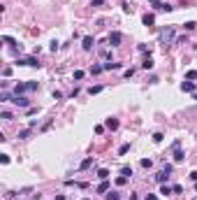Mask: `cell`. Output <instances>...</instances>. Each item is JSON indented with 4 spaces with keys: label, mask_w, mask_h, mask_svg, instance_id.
<instances>
[{
    "label": "cell",
    "mask_w": 197,
    "mask_h": 200,
    "mask_svg": "<svg viewBox=\"0 0 197 200\" xmlns=\"http://www.w3.org/2000/svg\"><path fill=\"white\" fill-rule=\"evenodd\" d=\"M181 91H186V93H195V84H193V81H183V84H181Z\"/></svg>",
    "instance_id": "obj_6"
},
{
    "label": "cell",
    "mask_w": 197,
    "mask_h": 200,
    "mask_svg": "<svg viewBox=\"0 0 197 200\" xmlns=\"http://www.w3.org/2000/svg\"><path fill=\"white\" fill-rule=\"evenodd\" d=\"M160 40H162V44L174 42V26H167V28H162V33H160Z\"/></svg>",
    "instance_id": "obj_1"
},
{
    "label": "cell",
    "mask_w": 197,
    "mask_h": 200,
    "mask_svg": "<svg viewBox=\"0 0 197 200\" xmlns=\"http://www.w3.org/2000/svg\"><path fill=\"white\" fill-rule=\"evenodd\" d=\"M58 47H61V42H56V40H53V42H51V51H58Z\"/></svg>",
    "instance_id": "obj_38"
},
{
    "label": "cell",
    "mask_w": 197,
    "mask_h": 200,
    "mask_svg": "<svg viewBox=\"0 0 197 200\" xmlns=\"http://www.w3.org/2000/svg\"><path fill=\"white\" fill-rule=\"evenodd\" d=\"M167 177H169V175H167L165 170H162V172H158V175H156V181H158V184H165V181H167Z\"/></svg>",
    "instance_id": "obj_14"
},
{
    "label": "cell",
    "mask_w": 197,
    "mask_h": 200,
    "mask_svg": "<svg viewBox=\"0 0 197 200\" xmlns=\"http://www.w3.org/2000/svg\"><path fill=\"white\" fill-rule=\"evenodd\" d=\"M81 47H83V49H86V51H91L93 47H95V40L91 37V35H86V37L81 40Z\"/></svg>",
    "instance_id": "obj_5"
},
{
    "label": "cell",
    "mask_w": 197,
    "mask_h": 200,
    "mask_svg": "<svg viewBox=\"0 0 197 200\" xmlns=\"http://www.w3.org/2000/svg\"><path fill=\"white\" fill-rule=\"evenodd\" d=\"M104 70H121V63H114V61H109V63H104Z\"/></svg>",
    "instance_id": "obj_15"
},
{
    "label": "cell",
    "mask_w": 197,
    "mask_h": 200,
    "mask_svg": "<svg viewBox=\"0 0 197 200\" xmlns=\"http://www.w3.org/2000/svg\"><path fill=\"white\" fill-rule=\"evenodd\" d=\"M125 181H128V177H125V175H121V177H116V186H123Z\"/></svg>",
    "instance_id": "obj_26"
},
{
    "label": "cell",
    "mask_w": 197,
    "mask_h": 200,
    "mask_svg": "<svg viewBox=\"0 0 197 200\" xmlns=\"http://www.w3.org/2000/svg\"><path fill=\"white\" fill-rule=\"evenodd\" d=\"M91 165H93V156H91V158H86V161H81V165H79V168H81V170H86V168H91Z\"/></svg>",
    "instance_id": "obj_19"
},
{
    "label": "cell",
    "mask_w": 197,
    "mask_h": 200,
    "mask_svg": "<svg viewBox=\"0 0 197 200\" xmlns=\"http://www.w3.org/2000/svg\"><path fill=\"white\" fill-rule=\"evenodd\" d=\"M128 151H130V144L125 142V144H121V149H118V156H125Z\"/></svg>",
    "instance_id": "obj_18"
},
{
    "label": "cell",
    "mask_w": 197,
    "mask_h": 200,
    "mask_svg": "<svg viewBox=\"0 0 197 200\" xmlns=\"http://www.w3.org/2000/svg\"><path fill=\"white\" fill-rule=\"evenodd\" d=\"M107 128H109V131H116V128H118V121L116 119H107Z\"/></svg>",
    "instance_id": "obj_16"
},
{
    "label": "cell",
    "mask_w": 197,
    "mask_h": 200,
    "mask_svg": "<svg viewBox=\"0 0 197 200\" xmlns=\"http://www.w3.org/2000/svg\"><path fill=\"white\" fill-rule=\"evenodd\" d=\"M74 79H77V81L83 79V70H77V72H74Z\"/></svg>",
    "instance_id": "obj_31"
},
{
    "label": "cell",
    "mask_w": 197,
    "mask_h": 200,
    "mask_svg": "<svg viewBox=\"0 0 197 200\" xmlns=\"http://www.w3.org/2000/svg\"><path fill=\"white\" fill-rule=\"evenodd\" d=\"M23 61H26V65H30V68H40L42 63L37 61V58H33V56H28V58H23Z\"/></svg>",
    "instance_id": "obj_8"
},
{
    "label": "cell",
    "mask_w": 197,
    "mask_h": 200,
    "mask_svg": "<svg viewBox=\"0 0 197 200\" xmlns=\"http://www.w3.org/2000/svg\"><path fill=\"white\" fill-rule=\"evenodd\" d=\"M104 198L107 200H118V193L116 191H109V193H104Z\"/></svg>",
    "instance_id": "obj_25"
},
{
    "label": "cell",
    "mask_w": 197,
    "mask_h": 200,
    "mask_svg": "<svg viewBox=\"0 0 197 200\" xmlns=\"http://www.w3.org/2000/svg\"><path fill=\"white\" fill-rule=\"evenodd\" d=\"M3 42H7L9 47H14V44H16V42H14V40H12V37H9V35H5V37H3Z\"/></svg>",
    "instance_id": "obj_30"
},
{
    "label": "cell",
    "mask_w": 197,
    "mask_h": 200,
    "mask_svg": "<svg viewBox=\"0 0 197 200\" xmlns=\"http://www.w3.org/2000/svg\"><path fill=\"white\" fill-rule=\"evenodd\" d=\"M121 175H125V177H132V168H128V165H125V168L121 170Z\"/></svg>",
    "instance_id": "obj_28"
},
{
    "label": "cell",
    "mask_w": 197,
    "mask_h": 200,
    "mask_svg": "<svg viewBox=\"0 0 197 200\" xmlns=\"http://www.w3.org/2000/svg\"><path fill=\"white\" fill-rule=\"evenodd\" d=\"M139 165L148 170V168H151V165H153V161H151V158H141V163H139Z\"/></svg>",
    "instance_id": "obj_21"
},
{
    "label": "cell",
    "mask_w": 197,
    "mask_h": 200,
    "mask_svg": "<svg viewBox=\"0 0 197 200\" xmlns=\"http://www.w3.org/2000/svg\"><path fill=\"white\" fill-rule=\"evenodd\" d=\"M151 7H153V9H158V12H172V9H174L169 3H158V0H153Z\"/></svg>",
    "instance_id": "obj_2"
},
{
    "label": "cell",
    "mask_w": 197,
    "mask_h": 200,
    "mask_svg": "<svg viewBox=\"0 0 197 200\" xmlns=\"http://www.w3.org/2000/svg\"><path fill=\"white\" fill-rule=\"evenodd\" d=\"M190 179H193V181H197V170H193V172H190Z\"/></svg>",
    "instance_id": "obj_40"
},
{
    "label": "cell",
    "mask_w": 197,
    "mask_h": 200,
    "mask_svg": "<svg viewBox=\"0 0 197 200\" xmlns=\"http://www.w3.org/2000/svg\"><path fill=\"white\" fill-rule=\"evenodd\" d=\"M91 5H93V7H102V5H104V0H93Z\"/></svg>",
    "instance_id": "obj_35"
},
{
    "label": "cell",
    "mask_w": 197,
    "mask_h": 200,
    "mask_svg": "<svg viewBox=\"0 0 197 200\" xmlns=\"http://www.w3.org/2000/svg\"><path fill=\"white\" fill-rule=\"evenodd\" d=\"M0 119H3V121H12V112L3 109V112H0Z\"/></svg>",
    "instance_id": "obj_17"
},
{
    "label": "cell",
    "mask_w": 197,
    "mask_h": 200,
    "mask_svg": "<svg viewBox=\"0 0 197 200\" xmlns=\"http://www.w3.org/2000/svg\"><path fill=\"white\" fill-rule=\"evenodd\" d=\"M56 200H65V196H56Z\"/></svg>",
    "instance_id": "obj_41"
},
{
    "label": "cell",
    "mask_w": 197,
    "mask_h": 200,
    "mask_svg": "<svg viewBox=\"0 0 197 200\" xmlns=\"http://www.w3.org/2000/svg\"><path fill=\"white\" fill-rule=\"evenodd\" d=\"M162 170H165V172H167V175H172V170H174V165H172V163H167V165H165Z\"/></svg>",
    "instance_id": "obj_33"
},
{
    "label": "cell",
    "mask_w": 197,
    "mask_h": 200,
    "mask_svg": "<svg viewBox=\"0 0 197 200\" xmlns=\"http://www.w3.org/2000/svg\"><path fill=\"white\" fill-rule=\"evenodd\" d=\"M109 175H111V172H109L107 168H100V170H98V179H109Z\"/></svg>",
    "instance_id": "obj_13"
},
{
    "label": "cell",
    "mask_w": 197,
    "mask_h": 200,
    "mask_svg": "<svg viewBox=\"0 0 197 200\" xmlns=\"http://www.w3.org/2000/svg\"><path fill=\"white\" fill-rule=\"evenodd\" d=\"M144 200H158V196H156V193H146Z\"/></svg>",
    "instance_id": "obj_39"
},
{
    "label": "cell",
    "mask_w": 197,
    "mask_h": 200,
    "mask_svg": "<svg viewBox=\"0 0 197 200\" xmlns=\"http://www.w3.org/2000/svg\"><path fill=\"white\" fill-rule=\"evenodd\" d=\"M162 140H165L162 133H153V142H162Z\"/></svg>",
    "instance_id": "obj_27"
},
{
    "label": "cell",
    "mask_w": 197,
    "mask_h": 200,
    "mask_svg": "<svg viewBox=\"0 0 197 200\" xmlns=\"http://www.w3.org/2000/svg\"><path fill=\"white\" fill-rule=\"evenodd\" d=\"M9 75H12V68H5V70H3V77H5V79H7V77H9Z\"/></svg>",
    "instance_id": "obj_37"
},
{
    "label": "cell",
    "mask_w": 197,
    "mask_h": 200,
    "mask_svg": "<svg viewBox=\"0 0 197 200\" xmlns=\"http://www.w3.org/2000/svg\"><path fill=\"white\" fill-rule=\"evenodd\" d=\"M100 72H104V65H93L91 68V75H100Z\"/></svg>",
    "instance_id": "obj_20"
},
{
    "label": "cell",
    "mask_w": 197,
    "mask_h": 200,
    "mask_svg": "<svg viewBox=\"0 0 197 200\" xmlns=\"http://www.w3.org/2000/svg\"><path fill=\"white\" fill-rule=\"evenodd\" d=\"M95 191H98V193H109V181L102 179V181H100V186H98Z\"/></svg>",
    "instance_id": "obj_7"
},
{
    "label": "cell",
    "mask_w": 197,
    "mask_h": 200,
    "mask_svg": "<svg viewBox=\"0 0 197 200\" xmlns=\"http://www.w3.org/2000/svg\"><path fill=\"white\" fill-rule=\"evenodd\" d=\"M12 103H14L16 107H28V105H30V100H28L26 96H14V98H12Z\"/></svg>",
    "instance_id": "obj_3"
},
{
    "label": "cell",
    "mask_w": 197,
    "mask_h": 200,
    "mask_svg": "<svg viewBox=\"0 0 197 200\" xmlns=\"http://www.w3.org/2000/svg\"><path fill=\"white\" fill-rule=\"evenodd\" d=\"M172 189H174V193H183V186H181V184H174Z\"/></svg>",
    "instance_id": "obj_34"
},
{
    "label": "cell",
    "mask_w": 197,
    "mask_h": 200,
    "mask_svg": "<svg viewBox=\"0 0 197 200\" xmlns=\"http://www.w3.org/2000/svg\"><path fill=\"white\" fill-rule=\"evenodd\" d=\"M0 163H5V165H7V163H9V156H7V154H3V156H0Z\"/></svg>",
    "instance_id": "obj_36"
},
{
    "label": "cell",
    "mask_w": 197,
    "mask_h": 200,
    "mask_svg": "<svg viewBox=\"0 0 197 200\" xmlns=\"http://www.w3.org/2000/svg\"><path fill=\"white\" fill-rule=\"evenodd\" d=\"M183 158H186V154L181 151V147H176V149H174V161H176V163H181Z\"/></svg>",
    "instance_id": "obj_11"
},
{
    "label": "cell",
    "mask_w": 197,
    "mask_h": 200,
    "mask_svg": "<svg viewBox=\"0 0 197 200\" xmlns=\"http://www.w3.org/2000/svg\"><path fill=\"white\" fill-rule=\"evenodd\" d=\"M186 79H190V81H193V79H197V70H190V72L186 75Z\"/></svg>",
    "instance_id": "obj_29"
},
{
    "label": "cell",
    "mask_w": 197,
    "mask_h": 200,
    "mask_svg": "<svg viewBox=\"0 0 197 200\" xmlns=\"http://www.w3.org/2000/svg\"><path fill=\"white\" fill-rule=\"evenodd\" d=\"M83 200H88V198H83Z\"/></svg>",
    "instance_id": "obj_43"
},
{
    "label": "cell",
    "mask_w": 197,
    "mask_h": 200,
    "mask_svg": "<svg viewBox=\"0 0 197 200\" xmlns=\"http://www.w3.org/2000/svg\"><path fill=\"white\" fill-rule=\"evenodd\" d=\"M123 75H125V79H130V77H132V75H135V68H130V70H125V72H123Z\"/></svg>",
    "instance_id": "obj_32"
},
{
    "label": "cell",
    "mask_w": 197,
    "mask_h": 200,
    "mask_svg": "<svg viewBox=\"0 0 197 200\" xmlns=\"http://www.w3.org/2000/svg\"><path fill=\"white\" fill-rule=\"evenodd\" d=\"M28 137H30V128H26V131L19 133V140H28Z\"/></svg>",
    "instance_id": "obj_23"
},
{
    "label": "cell",
    "mask_w": 197,
    "mask_h": 200,
    "mask_svg": "<svg viewBox=\"0 0 197 200\" xmlns=\"http://www.w3.org/2000/svg\"><path fill=\"white\" fill-rule=\"evenodd\" d=\"M172 193H174V189H172V186H167V184L160 186V196H172Z\"/></svg>",
    "instance_id": "obj_12"
},
{
    "label": "cell",
    "mask_w": 197,
    "mask_h": 200,
    "mask_svg": "<svg viewBox=\"0 0 197 200\" xmlns=\"http://www.w3.org/2000/svg\"><path fill=\"white\" fill-rule=\"evenodd\" d=\"M141 21H144V26H153V23H156V16H153V14H144V16H141Z\"/></svg>",
    "instance_id": "obj_9"
},
{
    "label": "cell",
    "mask_w": 197,
    "mask_h": 200,
    "mask_svg": "<svg viewBox=\"0 0 197 200\" xmlns=\"http://www.w3.org/2000/svg\"><path fill=\"white\" fill-rule=\"evenodd\" d=\"M183 28H186V31H195L197 23H195V21H186V23H183Z\"/></svg>",
    "instance_id": "obj_22"
},
{
    "label": "cell",
    "mask_w": 197,
    "mask_h": 200,
    "mask_svg": "<svg viewBox=\"0 0 197 200\" xmlns=\"http://www.w3.org/2000/svg\"><path fill=\"white\" fill-rule=\"evenodd\" d=\"M102 89H104V86H100V84H98V86H91V89H88V93H91V96H95V93H100Z\"/></svg>",
    "instance_id": "obj_24"
},
{
    "label": "cell",
    "mask_w": 197,
    "mask_h": 200,
    "mask_svg": "<svg viewBox=\"0 0 197 200\" xmlns=\"http://www.w3.org/2000/svg\"><path fill=\"white\" fill-rule=\"evenodd\" d=\"M153 65H156V63H153V58H151V56H146V58H144V63H141V68H144V70H153Z\"/></svg>",
    "instance_id": "obj_10"
},
{
    "label": "cell",
    "mask_w": 197,
    "mask_h": 200,
    "mask_svg": "<svg viewBox=\"0 0 197 200\" xmlns=\"http://www.w3.org/2000/svg\"><path fill=\"white\" fill-rule=\"evenodd\" d=\"M195 191H197V181H195Z\"/></svg>",
    "instance_id": "obj_42"
},
{
    "label": "cell",
    "mask_w": 197,
    "mask_h": 200,
    "mask_svg": "<svg viewBox=\"0 0 197 200\" xmlns=\"http://www.w3.org/2000/svg\"><path fill=\"white\" fill-rule=\"evenodd\" d=\"M121 40H123V35L118 33V31L109 33V44H111V47H118V44H121Z\"/></svg>",
    "instance_id": "obj_4"
}]
</instances>
